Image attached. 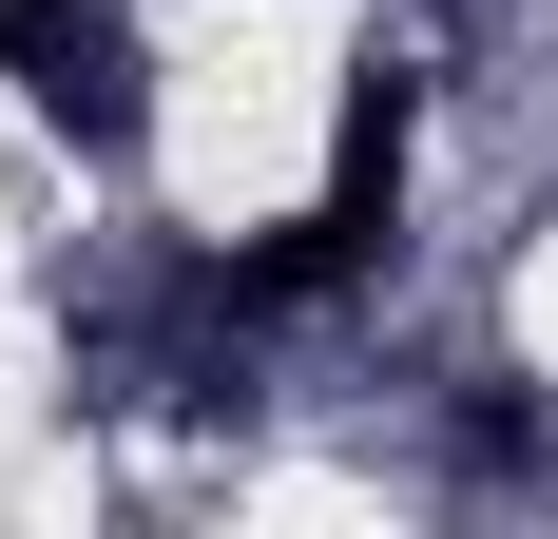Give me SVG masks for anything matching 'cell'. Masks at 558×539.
Returning a JSON list of instances; mask_svg holds the SVG:
<instances>
[{
    "mask_svg": "<svg viewBox=\"0 0 558 539\" xmlns=\"http://www.w3.org/2000/svg\"><path fill=\"white\" fill-rule=\"evenodd\" d=\"M0 77L77 135V155H135V135H155V58H135L116 0H0Z\"/></svg>",
    "mask_w": 558,
    "mask_h": 539,
    "instance_id": "2",
    "label": "cell"
},
{
    "mask_svg": "<svg viewBox=\"0 0 558 539\" xmlns=\"http://www.w3.org/2000/svg\"><path fill=\"white\" fill-rule=\"evenodd\" d=\"M404 135H424V77H404V58H366V77H347V135H328V193H308L270 251H231L213 289H231L251 327L308 309V289H366V270H386V231H404Z\"/></svg>",
    "mask_w": 558,
    "mask_h": 539,
    "instance_id": "1",
    "label": "cell"
}]
</instances>
